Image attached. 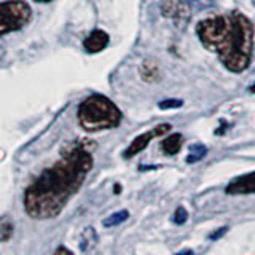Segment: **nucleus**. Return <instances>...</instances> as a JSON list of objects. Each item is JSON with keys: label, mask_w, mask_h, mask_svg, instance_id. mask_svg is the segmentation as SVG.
<instances>
[{"label": "nucleus", "mask_w": 255, "mask_h": 255, "mask_svg": "<svg viewBox=\"0 0 255 255\" xmlns=\"http://www.w3.org/2000/svg\"><path fill=\"white\" fill-rule=\"evenodd\" d=\"M93 167L88 142H72L62 150V159L45 169L24 193V209L34 219L56 217L78 191Z\"/></svg>", "instance_id": "1"}, {"label": "nucleus", "mask_w": 255, "mask_h": 255, "mask_svg": "<svg viewBox=\"0 0 255 255\" xmlns=\"http://www.w3.org/2000/svg\"><path fill=\"white\" fill-rule=\"evenodd\" d=\"M231 26L225 37V40L219 45L215 51L219 54L220 62L230 72L246 70L249 67L252 59V48H254V27L247 16L239 11L230 13Z\"/></svg>", "instance_id": "2"}, {"label": "nucleus", "mask_w": 255, "mask_h": 255, "mask_svg": "<svg viewBox=\"0 0 255 255\" xmlns=\"http://www.w3.org/2000/svg\"><path fill=\"white\" fill-rule=\"evenodd\" d=\"M78 122L83 129L90 132L110 129L122 122V112L106 96L93 94L80 104Z\"/></svg>", "instance_id": "3"}, {"label": "nucleus", "mask_w": 255, "mask_h": 255, "mask_svg": "<svg viewBox=\"0 0 255 255\" xmlns=\"http://www.w3.org/2000/svg\"><path fill=\"white\" fill-rule=\"evenodd\" d=\"M231 26V16L230 14H217L206 18L198 22L196 32L203 45L209 50H217L219 45L225 40L228 30Z\"/></svg>", "instance_id": "4"}, {"label": "nucleus", "mask_w": 255, "mask_h": 255, "mask_svg": "<svg viewBox=\"0 0 255 255\" xmlns=\"http://www.w3.org/2000/svg\"><path fill=\"white\" fill-rule=\"evenodd\" d=\"M32 10L22 0H6L0 6V35L22 29L30 21Z\"/></svg>", "instance_id": "5"}, {"label": "nucleus", "mask_w": 255, "mask_h": 255, "mask_svg": "<svg viewBox=\"0 0 255 255\" xmlns=\"http://www.w3.org/2000/svg\"><path fill=\"white\" fill-rule=\"evenodd\" d=\"M161 13L164 18L172 19L177 26H185L190 19V8L185 0H163Z\"/></svg>", "instance_id": "6"}, {"label": "nucleus", "mask_w": 255, "mask_h": 255, "mask_svg": "<svg viewBox=\"0 0 255 255\" xmlns=\"http://www.w3.org/2000/svg\"><path fill=\"white\" fill-rule=\"evenodd\" d=\"M169 129H171V125L164 123V125L156 126L155 129H151V131H148V132H145V134L137 135V137H135V139L131 142V145L125 150L123 156H125V158H132L134 155L140 153V151L148 145V142H150L151 139H153V137H158V135H164Z\"/></svg>", "instance_id": "7"}, {"label": "nucleus", "mask_w": 255, "mask_h": 255, "mask_svg": "<svg viewBox=\"0 0 255 255\" xmlns=\"http://www.w3.org/2000/svg\"><path fill=\"white\" fill-rule=\"evenodd\" d=\"M227 193L230 195H247L255 193V172H249L241 177L231 180L227 187Z\"/></svg>", "instance_id": "8"}, {"label": "nucleus", "mask_w": 255, "mask_h": 255, "mask_svg": "<svg viewBox=\"0 0 255 255\" xmlns=\"http://www.w3.org/2000/svg\"><path fill=\"white\" fill-rule=\"evenodd\" d=\"M109 35H107V32H104L101 29H94L90 35H88L85 38V42H83V46H85V50L88 53H99L102 50H106L107 45H109Z\"/></svg>", "instance_id": "9"}, {"label": "nucleus", "mask_w": 255, "mask_h": 255, "mask_svg": "<svg viewBox=\"0 0 255 255\" xmlns=\"http://www.w3.org/2000/svg\"><path fill=\"white\" fill-rule=\"evenodd\" d=\"M96 244H98V235H96L94 228L93 227L86 228L82 235V239H80V249L86 255L88 252H91L94 249Z\"/></svg>", "instance_id": "10"}, {"label": "nucleus", "mask_w": 255, "mask_h": 255, "mask_svg": "<svg viewBox=\"0 0 255 255\" xmlns=\"http://www.w3.org/2000/svg\"><path fill=\"white\" fill-rule=\"evenodd\" d=\"M182 135L180 134H171L169 137H166L161 143V147H163V151L166 155H175V153H179V150L182 147Z\"/></svg>", "instance_id": "11"}, {"label": "nucleus", "mask_w": 255, "mask_h": 255, "mask_svg": "<svg viewBox=\"0 0 255 255\" xmlns=\"http://www.w3.org/2000/svg\"><path fill=\"white\" fill-rule=\"evenodd\" d=\"M140 75L142 78L145 80V82H156V80L159 78V72H158V67L155 66V64L151 62H143L142 67H140Z\"/></svg>", "instance_id": "12"}, {"label": "nucleus", "mask_w": 255, "mask_h": 255, "mask_svg": "<svg viewBox=\"0 0 255 255\" xmlns=\"http://www.w3.org/2000/svg\"><path fill=\"white\" fill-rule=\"evenodd\" d=\"M128 217H129V212H128V211H118L115 214L109 215V217L102 223H104V227H106V228L117 227V225H120V223H123L125 220H128Z\"/></svg>", "instance_id": "13"}, {"label": "nucleus", "mask_w": 255, "mask_h": 255, "mask_svg": "<svg viewBox=\"0 0 255 255\" xmlns=\"http://www.w3.org/2000/svg\"><path fill=\"white\" fill-rule=\"evenodd\" d=\"M207 153V148L204 145H201V143H195L193 147L190 148V153L187 156V163H198V161H201V159L206 156Z\"/></svg>", "instance_id": "14"}, {"label": "nucleus", "mask_w": 255, "mask_h": 255, "mask_svg": "<svg viewBox=\"0 0 255 255\" xmlns=\"http://www.w3.org/2000/svg\"><path fill=\"white\" fill-rule=\"evenodd\" d=\"M13 236V223L8 222L6 219L2 220V223H0V239L5 243L8 241Z\"/></svg>", "instance_id": "15"}, {"label": "nucleus", "mask_w": 255, "mask_h": 255, "mask_svg": "<svg viewBox=\"0 0 255 255\" xmlns=\"http://www.w3.org/2000/svg\"><path fill=\"white\" fill-rule=\"evenodd\" d=\"M187 219H188V212L183 209V207H177L172 215V222L175 225H183V223L187 222Z\"/></svg>", "instance_id": "16"}, {"label": "nucleus", "mask_w": 255, "mask_h": 255, "mask_svg": "<svg viewBox=\"0 0 255 255\" xmlns=\"http://www.w3.org/2000/svg\"><path fill=\"white\" fill-rule=\"evenodd\" d=\"M182 101L180 99H166V101H161L158 104V107L161 110H171V109H179L182 107Z\"/></svg>", "instance_id": "17"}, {"label": "nucleus", "mask_w": 255, "mask_h": 255, "mask_svg": "<svg viewBox=\"0 0 255 255\" xmlns=\"http://www.w3.org/2000/svg\"><path fill=\"white\" fill-rule=\"evenodd\" d=\"M227 230H228L227 227H223V228H220L219 231H214V233H212L209 238H211V239H219L222 235H225V233H227Z\"/></svg>", "instance_id": "18"}, {"label": "nucleus", "mask_w": 255, "mask_h": 255, "mask_svg": "<svg viewBox=\"0 0 255 255\" xmlns=\"http://www.w3.org/2000/svg\"><path fill=\"white\" fill-rule=\"evenodd\" d=\"M54 255H74V254H72L69 249H67V247H58V249H56V252H54Z\"/></svg>", "instance_id": "19"}, {"label": "nucleus", "mask_w": 255, "mask_h": 255, "mask_svg": "<svg viewBox=\"0 0 255 255\" xmlns=\"http://www.w3.org/2000/svg\"><path fill=\"white\" fill-rule=\"evenodd\" d=\"M185 2H187V3H188L190 6H198L199 3L203 2V0H185ZM198 8H199V6H198Z\"/></svg>", "instance_id": "20"}, {"label": "nucleus", "mask_w": 255, "mask_h": 255, "mask_svg": "<svg viewBox=\"0 0 255 255\" xmlns=\"http://www.w3.org/2000/svg\"><path fill=\"white\" fill-rule=\"evenodd\" d=\"M175 255H193V251L185 249V251H180L179 254H175Z\"/></svg>", "instance_id": "21"}, {"label": "nucleus", "mask_w": 255, "mask_h": 255, "mask_svg": "<svg viewBox=\"0 0 255 255\" xmlns=\"http://www.w3.org/2000/svg\"><path fill=\"white\" fill-rule=\"evenodd\" d=\"M249 91H251V93H255V83L249 88Z\"/></svg>", "instance_id": "22"}, {"label": "nucleus", "mask_w": 255, "mask_h": 255, "mask_svg": "<svg viewBox=\"0 0 255 255\" xmlns=\"http://www.w3.org/2000/svg\"><path fill=\"white\" fill-rule=\"evenodd\" d=\"M35 2H42V3H46V2H51V0H35Z\"/></svg>", "instance_id": "23"}, {"label": "nucleus", "mask_w": 255, "mask_h": 255, "mask_svg": "<svg viewBox=\"0 0 255 255\" xmlns=\"http://www.w3.org/2000/svg\"><path fill=\"white\" fill-rule=\"evenodd\" d=\"M252 2H254V5H255V0H252Z\"/></svg>", "instance_id": "24"}]
</instances>
